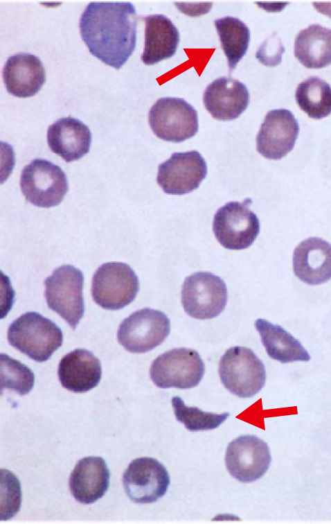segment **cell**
<instances>
[{"label":"cell","mask_w":331,"mask_h":524,"mask_svg":"<svg viewBox=\"0 0 331 524\" xmlns=\"http://www.w3.org/2000/svg\"><path fill=\"white\" fill-rule=\"evenodd\" d=\"M295 98L299 107L312 119H320L331 114V87L317 76L300 82Z\"/></svg>","instance_id":"cell-26"},{"label":"cell","mask_w":331,"mask_h":524,"mask_svg":"<svg viewBox=\"0 0 331 524\" xmlns=\"http://www.w3.org/2000/svg\"><path fill=\"white\" fill-rule=\"evenodd\" d=\"M205 365L199 353L188 348H175L159 355L152 362L150 378L159 388L189 389L202 381Z\"/></svg>","instance_id":"cell-7"},{"label":"cell","mask_w":331,"mask_h":524,"mask_svg":"<svg viewBox=\"0 0 331 524\" xmlns=\"http://www.w3.org/2000/svg\"><path fill=\"white\" fill-rule=\"evenodd\" d=\"M138 290V278L125 263H105L98 267L92 278V298L107 310H119L127 306L134 300Z\"/></svg>","instance_id":"cell-5"},{"label":"cell","mask_w":331,"mask_h":524,"mask_svg":"<svg viewBox=\"0 0 331 524\" xmlns=\"http://www.w3.org/2000/svg\"><path fill=\"white\" fill-rule=\"evenodd\" d=\"M123 485L131 500L138 504L156 502L169 487L170 478L166 468L148 457L133 460L123 475Z\"/></svg>","instance_id":"cell-12"},{"label":"cell","mask_w":331,"mask_h":524,"mask_svg":"<svg viewBox=\"0 0 331 524\" xmlns=\"http://www.w3.org/2000/svg\"><path fill=\"white\" fill-rule=\"evenodd\" d=\"M206 174V162L198 151L175 152L159 164L156 181L166 193L183 195L197 189Z\"/></svg>","instance_id":"cell-14"},{"label":"cell","mask_w":331,"mask_h":524,"mask_svg":"<svg viewBox=\"0 0 331 524\" xmlns=\"http://www.w3.org/2000/svg\"><path fill=\"white\" fill-rule=\"evenodd\" d=\"M19 184L26 201L43 208L59 204L69 190L62 169L44 159H35L23 168Z\"/></svg>","instance_id":"cell-6"},{"label":"cell","mask_w":331,"mask_h":524,"mask_svg":"<svg viewBox=\"0 0 331 524\" xmlns=\"http://www.w3.org/2000/svg\"><path fill=\"white\" fill-rule=\"evenodd\" d=\"M3 77L8 93L17 97L27 98L41 89L46 82V71L38 57L18 53L7 59Z\"/></svg>","instance_id":"cell-18"},{"label":"cell","mask_w":331,"mask_h":524,"mask_svg":"<svg viewBox=\"0 0 331 524\" xmlns=\"http://www.w3.org/2000/svg\"><path fill=\"white\" fill-rule=\"evenodd\" d=\"M171 401L176 419L192 432L215 429L229 416L227 412L217 414L203 411L196 406H188L179 396L172 397Z\"/></svg>","instance_id":"cell-27"},{"label":"cell","mask_w":331,"mask_h":524,"mask_svg":"<svg viewBox=\"0 0 331 524\" xmlns=\"http://www.w3.org/2000/svg\"><path fill=\"white\" fill-rule=\"evenodd\" d=\"M214 24L231 72L248 50L250 30L243 21L233 17L216 19Z\"/></svg>","instance_id":"cell-25"},{"label":"cell","mask_w":331,"mask_h":524,"mask_svg":"<svg viewBox=\"0 0 331 524\" xmlns=\"http://www.w3.org/2000/svg\"><path fill=\"white\" fill-rule=\"evenodd\" d=\"M69 489L80 503L91 504L101 498L109 485V471L100 457L89 456L80 460L72 471Z\"/></svg>","instance_id":"cell-21"},{"label":"cell","mask_w":331,"mask_h":524,"mask_svg":"<svg viewBox=\"0 0 331 524\" xmlns=\"http://www.w3.org/2000/svg\"><path fill=\"white\" fill-rule=\"evenodd\" d=\"M249 92L244 84L229 77H220L204 91L203 102L213 118L231 121L239 117L249 103Z\"/></svg>","instance_id":"cell-16"},{"label":"cell","mask_w":331,"mask_h":524,"mask_svg":"<svg viewBox=\"0 0 331 524\" xmlns=\"http://www.w3.org/2000/svg\"><path fill=\"white\" fill-rule=\"evenodd\" d=\"M149 125L159 139L175 143L182 142L198 131L196 110L181 98L158 99L148 113Z\"/></svg>","instance_id":"cell-8"},{"label":"cell","mask_w":331,"mask_h":524,"mask_svg":"<svg viewBox=\"0 0 331 524\" xmlns=\"http://www.w3.org/2000/svg\"><path fill=\"white\" fill-rule=\"evenodd\" d=\"M250 198L242 202H229L216 211L213 230L218 242L229 250L249 247L260 232V222L250 209Z\"/></svg>","instance_id":"cell-9"},{"label":"cell","mask_w":331,"mask_h":524,"mask_svg":"<svg viewBox=\"0 0 331 524\" xmlns=\"http://www.w3.org/2000/svg\"><path fill=\"white\" fill-rule=\"evenodd\" d=\"M84 276L71 265L57 268L44 280V297L50 309L75 330L84 313L82 296Z\"/></svg>","instance_id":"cell-4"},{"label":"cell","mask_w":331,"mask_h":524,"mask_svg":"<svg viewBox=\"0 0 331 524\" xmlns=\"http://www.w3.org/2000/svg\"><path fill=\"white\" fill-rule=\"evenodd\" d=\"M170 332V321L161 311L138 310L124 319L117 331V340L127 351L145 353L161 344Z\"/></svg>","instance_id":"cell-10"},{"label":"cell","mask_w":331,"mask_h":524,"mask_svg":"<svg viewBox=\"0 0 331 524\" xmlns=\"http://www.w3.org/2000/svg\"><path fill=\"white\" fill-rule=\"evenodd\" d=\"M299 130L291 111L278 109L268 112L256 137L257 151L269 159L283 158L294 148Z\"/></svg>","instance_id":"cell-15"},{"label":"cell","mask_w":331,"mask_h":524,"mask_svg":"<svg viewBox=\"0 0 331 524\" xmlns=\"http://www.w3.org/2000/svg\"><path fill=\"white\" fill-rule=\"evenodd\" d=\"M294 274L303 282L316 286L331 279V244L319 237L301 241L293 253Z\"/></svg>","instance_id":"cell-17"},{"label":"cell","mask_w":331,"mask_h":524,"mask_svg":"<svg viewBox=\"0 0 331 524\" xmlns=\"http://www.w3.org/2000/svg\"><path fill=\"white\" fill-rule=\"evenodd\" d=\"M33 371L17 360L6 353L1 354V390L9 389L19 395L28 394L33 388Z\"/></svg>","instance_id":"cell-28"},{"label":"cell","mask_w":331,"mask_h":524,"mask_svg":"<svg viewBox=\"0 0 331 524\" xmlns=\"http://www.w3.org/2000/svg\"><path fill=\"white\" fill-rule=\"evenodd\" d=\"M136 25L132 3L91 2L82 13L79 26L89 52L120 69L135 49Z\"/></svg>","instance_id":"cell-1"},{"label":"cell","mask_w":331,"mask_h":524,"mask_svg":"<svg viewBox=\"0 0 331 524\" xmlns=\"http://www.w3.org/2000/svg\"><path fill=\"white\" fill-rule=\"evenodd\" d=\"M218 372L225 388L240 398L253 396L265 384V367L247 347L227 349L220 360Z\"/></svg>","instance_id":"cell-3"},{"label":"cell","mask_w":331,"mask_h":524,"mask_svg":"<svg viewBox=\"0 0 331 524\" xmlns=\"http://www.w3.org/2000/svg\"><path fill=\"white\" fill-rule=\"evenodd\" d=\"M145 44L141 60L152 65L173 56L179 43V33L175 25L163 15L144 17Z\"/></svg>","instance_id":"cell-22"},{"label":"cell","mask_w":331,"mask_h":524,"mask_svg":"<svg viewBox=\"0 0 331 524\" xmlns=\"http://www.w3.org/2000/svg\"><path fill=\"white\" fill-rule=\"evenodd\" d=\"M7 338L12 347L39 363L48 360L63 342L60 328L35 311L26 312L14 320L8 327Z\"/></svg>","instance_id":"cell-2"},{"label":"cell","mask_w":331,"mask_h":524,"mask_svg":"<svg viewBox=\"0 0 331 524\" xmlns=\"http://www.w3.org/2000/svg\"><path fill=\"white\" fill-rule=\"evenodd\" d=\"M1 520L13 517L19 510L21 490L18 478L6 469L1 470Z\"/></svg>","instance_id":"cell-29"},{"label":"cell","mask_w":331,"mask_h":524,"mask_svg":"<svg viewBox=\"0 0 331 524\" xmlns=\"http://www.w3.org/2000/svg\"><path fill=\"white\" fill-rule=\"evenodd\" d=\"M294 55L308 69L331 64V28L313 24L302 29L295 38Z\"/></svg>","instance_id":"cell-24"},{"label":"cell","mask_w":331,"mask_h":524,"mask_svg":"<svg viewBox=\"0 0 331 524\" xmlns=\"http://www.w3.org/2000/svg\"><path fill=\"white\" fill-rule=\"evenodd\" d=\"M46 137L51 151L66 162L78 160L87 154L91 143L89 127L71 116L60 118L51 124Z\"/></svg>","instance_id":"cell-20"},{"label":"cell","mask_w":331,"mask_h":524,"mask_svg":"<svg viewBox=\"0 0 331 524\" xmlns=\"http://www.w3.org/2000/svg\"><path fill=\"white\" fill-rule=\"evenodd\" d=\"M181 303L190 317L206 320L219 315L227 302L224 281L209 272H197L187 277L181 288Z\"/></svg>","instance_id":"cell-11"},{"label":"cell","mask_w":331,"mask_h":524,"mask_svg":"<svg viewBox=\"0 0 331 524\" xmlns=\"http://www.w3.org/2000/svg\"><path fill=\"white\" fill-rule=\"evenodd\" d=\"M271 456L267 444L253 435L232 440L226 449L225 464L232 477L242 482L260 478L268 470Z\"/></svg>","instance_id":"cell-13"},{"label":"cell","mask_w":331,"mask_h":524,"mask_svg":"<svg viewBox=\"0 0 331 524\" xmlns=\"http://www.w3.org/2000/svg\"><path fill=\"white\" fill-rule=\"evenodd\" d=\"M57 375L64 388L75 393L86 392L100 381L101 363L90 351L76 349L62 358Z\"/></svg>","instance_id":"cell-19"},{"label":"cell","mask_w":331,"mask_h":524,"mask_svg":"<svg viewBox=\"0 0 331 524\" xmlns=\"http://www.w3.org/2000/svg\"><path fill=\"white\" fill-rule=\"evenodd\" d=\"M255 326L271 358L282 363L310 360V355L302 344L280 325L258 319Z\"/></svg>","instance_id":"cell-23"},{"label":"cell","mask_w":331,"mask_h":524,"mask_svg":"<svg viewBox=\"0 0 331 524\" xmlns=\"http://www.w3.org/2000/svg\"><path fill=\"white\" fill-rule=\"evenodd\" d=\"M285 48L280 39L275 35L265 40L256 53L259 61L266 66L280 64Z\"/></svg>","instance_id":"cell-30"}]
</instances>
